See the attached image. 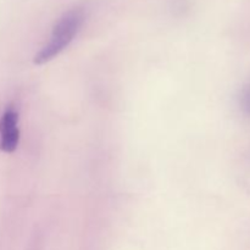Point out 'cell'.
Returning a JSON list of instances; mask_svg holds the SVG:
<instances>
[{
  "instance_id": "1",
  "label": "cell",
  "mask_w": 250,
  "mask_h": 250,
  "mask_svg": "<svg viewBox=\"0 0 250 250\" xmlns=\"http://www.w3.org/2000/svg\"><path fill=\"white\" fill-rule=\"evenodd\" d=\"M85 19L84 9L73 7L59 19L51 31L48 43L34 56L36 65H43L62 53L80 32Z\"/></svg>"
},
{
  "instance_id": "2",
  "label": "cell",
  "mask_w": 250,
  "mask_h": 250,
  "mask_svg": "<svg viewBox=\"0 0 250 250\" xmlns=\"http://www.w3.org/2000/svg\"><path fill=\"white\" fill-rule=\"evenodd\" d=\"M19 112L14 106L6 107L0 120V149L12 153L19 146Z\"/></svg>"
},
{
  "instance_id": "3",
  "label": "cell",
  "mask_w": 250,
  "mask_h": 250,
  "mask_svg": "<svg viewBox=\"0 0 250 250\" xmlns=\"http://www.w3.org/2000/svg\"><path fill=\"white\" fill-rule=\"evenodd\" d=\"M241 105H242V109L244 110V112L250 115V85L244 88L243 93H242Z\"/></svg>"
}]
</instances>
